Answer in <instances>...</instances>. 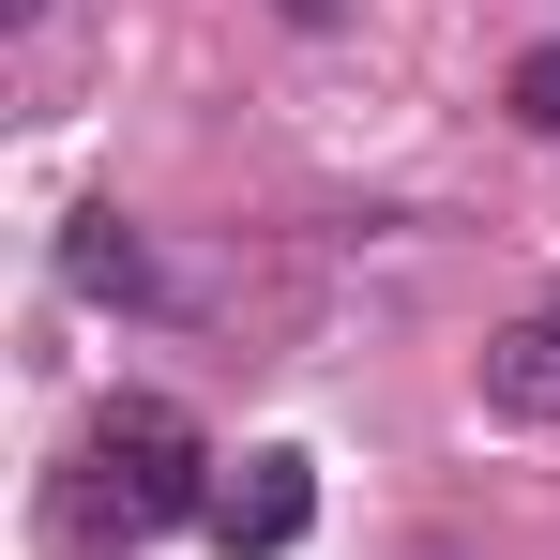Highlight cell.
Instances as JSON below:
<instances>
[{
  "instance_id": "6da1fadb",
  "label": "cell",
  "mask_w": 560,
  "mask_h": 560,
  "mask_svg": "<svg viewBox=\"0 0 560 560\" xmlns=\"http://www.w3.org/2000/svg\"><path fill=\"white\" fill-rule=\"evenodd\" d=\"M61 546L77 560H121L152 546V530H183V515H212V440H197L167 394H106L92 424H77V455H61Z\"/></svg>"
},
{
  "instance_id": "7a4b0ae2",
  "label": "cell",
  "mask_w": 560,
  "mask_h": 560,
  "mask_svg": "<svg viewBox=\"0 0 560 560\" xmlns=\"http://www.w3.org/2000/svg\"><path fill=\"white\" fill-rule=\"evenodd\" d=\"M197 530H212L228 560H288L303 530H318V455H303V440H258V455H228Z\"/></svg>"
},
{
  "instance_id": "3957f363",
  "label": "cell",
  "mask_w": 560,
  "mask_h": 560,
  "mask_svg": "<svg viewBox=\"0 0 560 560\" xmlns=\"http://www.w3.org/2000/svg\"><path fill=\"white\" fill-rule=\"evenodd\" d=\"M485 409H515V424H560V288L485 349Z\"/></svg>"
},
{
  "instance_id": "277c9868",
  "label": "cell",
  "mask_w": 560,
  "mask_h": 560,
  "mask_svg": "<svg viewBox=\"0 0 560 560\" xmlns=\"http://www.w3.org/2000/svg\"><path fill=\"white\" fill-rule=\"evenodd\" d=\"M61 258H77L92 303H152V243H137V212H77V243H61Z\"/></svg>"
},
{
  "instance_id": "5b68a950",
  "label": "cell",
  "mask_w": 560,
  "mask_h": 560,
  "mask_svg": "<svg viewBox=\"0 0 560 560\" xmlns=\"http://www.w3.org/2000/svg\"><path fill=\"white\" fill-rule=\"evenodd\" d=\"M515 121L560 152V46H530V61H515Z\"/></svg>"
},
{
  "instance_id": "8992f818",
  "label": "cell",
  "mask_w": 560,
  "mask_h": 560,
  "mask_svg": "<svg viewBox=\"0 0 560 560\" xmlns=\"http://www.w3.org/2000/svg\"><path fill=\"white\" fill-rule=\"evenodd\" d=\"M288 15H334V0H288Z\"/></svg>"
},
{
  "instance_id": "52a82bcc",
  "label": "cell",
  "mask_w": 560,
  "mask_h": 560,
  "mask_svg": "<svg viewBox=\"0 0 560 560\" xmlns=\"http://www.w3.org/2000/svg\"><path fill=\"white\" fill-rule=\"evenodd\" d=\"M409 560H455V546H409Z\"/></svg>"
}]
</instances>
